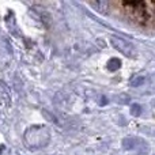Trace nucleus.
Wrapping results in <instances>:
<instances>
[{
  "instance_id": "f257e3e1",
  "label": "nucleus",
  "mask_w": 155,
  "mask_h": 155,
  "mask_svg": "<svg viewBox=\"0 0 155 155\" xmlns=\"http://www.w3.org/2000/svg\"><path fill=\"white\" fill-rule=\"evenodd\" d=\"M25 139L30 147H41L49 142V134L45 127H31L27 129Z\"/></svg>"
},
{
  "instance_id": "f03ea898",
  "label": "nucleus",
  "mask_w": 155,
  "mask_h": 155,
  "mask_svg": "<svg viewBox=\"0 0 155 155\" xmlns=\"http://www.w3.org/2000/svg\"><path fill=\"white\" fill-rule=\"evenodd\" d=\"M110 42H112L113 48H116L120 53L125 54V56H128V57H132V59L136 57L137 51H136L135 45L131 42V41H127V40H124V38H121V37L112 35V37H110Z\"/></svg>"
},
{
  "instance_id": "7ed1b4c3",
  "label": "nucleus",
  "mask_w": 155,
  "mask_h": 155,
  "mask_svg": "<svg viewBox=\"0 0 155 155\" xmlns=\"http://www.w3.org/2000/svg\"><path fill=\"white\" fill-rule=\"evenodd\" d=\"M120 67H121V61L118 59H116V57H113V59H110L107 61V70H110V71H116Z\"/></svg>"
},
{
  "instance_id": "20e7f679",
  "label": "nucleus",
  "mask_w": 155,
  "mask_h": 155,
  "mask_svg": "<svg viewBox=\"0 0 155 155\" xmlns=\"http://www.w3.org/2000/svg\"><path fill=\"white\" fill-rule=\"evenodd\" d=\"M140 112H142V110H140V105H137V104H134L131 106V113L134 116H139L140 114Z\"/></svg>"
},
{
  "instance_id": "39448f33",
  "label": "nucleus",
  "mask_w": 155,
  "mask_h": 155,
  "mask_svg": "<svg viewBox=\"0 0 155 155\" xmlns=\"http://www.w3.org/2000/svg\"><path fill=\"white\" fill-rule=\"evenodd\" d=\"M143 82H144V79H143V78H140L139 80H137V79H134V80L131 82V84H132V86H139V84H142Z\"/></svg>"
}]
</instances>
